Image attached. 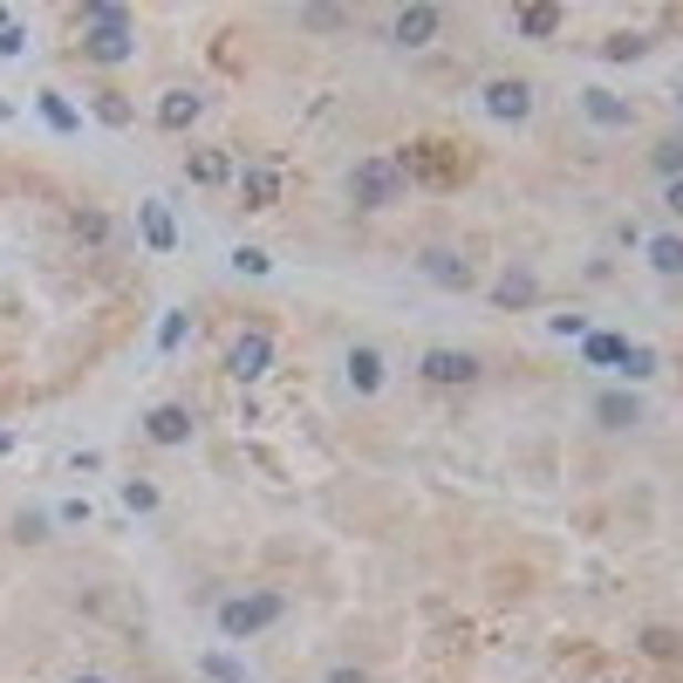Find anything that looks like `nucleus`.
Returning <instances> with one entry per match:
<instances>
[{"mask_svg": "<svg viewBox=\"0 0 683 683\" xmlns=\"http://www.w3.org/2000/svg\"><path fill=\"white\" fill-rule=\"evenodd\" d=\"M124 506H131V513H151V506H157V486H151V478H124Z\"/></svg>", "mask_w": 683, "mask_h": 683, "instance_id": "obj_30", "label": "nucleus"}, {"mask_svg": "<svg viewBox=\"0 0 683 683\" xmlns=\"http://www.w3.org/2000/svg\"><path fill=\"white\" fill-rule=\"evenodd\" d=\"M650 165L663 172V185H676V178H683V137H663V144L650 151Z\"/></svg>", "mask_w": 683, "mask_h": 683, "instance_id": "obj_23", "label": "nucleus"}, {"mask_svg": "<svg viewBox=\"0 0 683 683\" xmlns=\"http://www.w3.org/2000/svg\"><path fill=\"white\" fill-rule=\"evenodd\" d=\"M192 411L185 404H157L151 417H144V437H151V445H192Z\"/></svg>", "mask_w": 683, "mask_h": 683, "instance_id": "obj_11", "label": "nucleus"}, {"mask_svg": "<svg viewBox=\"0 0 683 683\" xmlns=\"http://www.w3.org/2000/svg\"><path fill=\"white\" fill-rule=\"evenodd\" d=\"M404 178H424V185H458L465 178V151L452 144H411V157H396Z\"/></svg>", "mask_w": 683, "mask_h": 683, "instance_id": "obj_5", "label": "nucleus"}, {"mask_svg": "<svg viewBox=\"0 0 683 683\" xmlns=\"http://www.w3.org/2000/svg\"><path fill=\"white\" fill-rule=\"evenodd\" d=\"M349 390L355 396H376L383 390V349H370V342L349 349Z\"/></svg>", "mask_w": 683, "mask_h": 683, "instance_id": "obj_16", "label": "nucleus"}, {"mask_svg": "<svg viewBox=\"0 0 683 683\" xmlns=\"http://www.w3.org/2000/svg\"><path fill=\"white\" fill-rule=\"evenodd\" d=\"M42 116H49V124H55L62 137H75V131H83V116H75V110L55 96V90H42Z\"/></svg>", "mask_w": 683, "mask_h": 683, "instance_id": "obj_24", "label": "nucleus"}, {"mask_svg": "<svg viewBox=\"0 0 683 683\" xmlns=\"http://www.w3.org/2000/svg\"><path fill=\"white\" fill-rule=\"evenodd\" d=\"M404 192H411L404 165H396V157H383V151H376V157H363V165L349 172V198H355L363 213H390Z\"/></svg>", "mask_w": 683, "mask_h": 683, "instance_id": "obj_3", "label": "nucleus"}, {"mask_svg": "<svg viewBox=\"0 0 683 683\" xmlns=\"http://www.w3.org/2000/svg\"><path fill=\"white\" fill-rule=\"evenodd\" d=\"M581 355L594 370H622V355H629V342L622 335H581Z\"/></svg>", "mask_w": 683, "mask_h": 683, "instance_id": "obj_21", "label": "nucleus"}, {"mask_svg": "<svg viewBox=\"0 0 683 683\" xmlns=\"http://www.w3.org/2000/svg\"><path fill=\"white\" fill-rule=\"evenodd\" d=\"M663 213H676V219H683V178H676V185H663Z\"/></svg>", "mask_w": 683, "mask_h": 683, "instance_id": "obj_36", "label": "nucleus"}, {"mask_svg": "<svg viewBox=\"0 0 683 683\" xmlns=\"http://www.w3.org/2000/svg\"><path fill=\"white\" fill-rule=\"evenodd\" d=\"M642 49H650L642 34H609V42H601V55H609V62H635Z\"/></svg>", "mask_w": 683, "mask_h": 683, "instance_id": "obj_27", "label": "nucleus"}, {"mask_svg": "<svg viewBox=\"0 0 683 683\" xmlns=\"http://www.w3.org/2000/svg\"><path fill=\"white\" fill-rule=\"evenodd\" d=\"M493 301H499V308H534V301H540V280H534V267H519V260H513V267L493 280Z\"/></svg>", "mask_w": 683, "mask_h": 683, "instance_id": "obj_13", "label": "nucleus"}, {"mask_svg": "<svg viewBox=\"0 0 683 683\" xmlns=\"http://www.w3.org/2000/svg\"><path fill=\"white\" fill-rule=\"evenodd\" d=\"M198 670H206L213 683H253V670H247V663H232L226 650H206V656H198Z\"/></svg>", "mask_w": 683, "mask_h": 683, "instance_id": "obj_22", "label": "nucleus"}, {"mask_svg": "<svg viewBox=\"0 0 683 683\" xmlns=\"http://www.w3.org/2000/svg\"><path fill=\"white\" fill-rule=\"evenodd\" d=\"M28 49V28H0V55H21Z\"/></svg>", "mask_w": 683, "mask_h": 683, "instance_id": "obj_35", "label": "nucleus"}, {"mask_svg": "<svg viewBox=\"0 0 683 683\" xmlns=\"http://www.w3.org/2000/svg\"><path fill=\"white\" fill-rule=\"evenodd\" d=\"M486 116H493V124H527V116H534V83H519V75L486 83Z\"/></svg>", "mask_w": 683, "mask_h": 683, "instance_id": "obj_7", "label": "nucleus"}, {"mask_svg": "<svg viewBox=\"0 0 683 683\" xmlns=\"http://www.w3.org/2000/svg\"><path fill=\"white\" fill-rule=\"evenodd\" d=\"M14 534H21V540H49V513H21Z\"/></svg>", "mask_w": 683, "mask_h": 683, "instance_id": "obj_34", "label": "nucleus"}, {"mask_svg": "<svg viewBox=\"0 0 683 683\" xmlns=\"http://www.w3.org/2000/svg\"><path fill=\"white\" fill-rule=\"evenodd\" d=\"M232 267H239V273H253V280H260V273H267L273 260H267L260 247H239V253H232Z\"/></svg>", "mask_w": 683, "mask_h": 683, "instance_id": "obj_33", "label": "nucleus"}, {"mask_svg": "<svg viewBox=\"0 0 683 683\" xmlns=\"http://www.w3.org/2000/svg\"><path fill=\"white\" fill-rule=\"evenodd\" d=\"M185 329H192V321H185V308H178V314H165V329H157V349L172 355V349L185 342Z\"/></svg>", "mask_w": 683, "mask_h": 683, "instance_id": "obj_32", "label": "nucleus"}, {"mask_svg": "<svg viewBox=\"0 0 683 683\" xmlns=\"http://www.w3.org/2000/svg\"><path fill=\"white\" fill-rule=\"evenodd\" d=\"M137 232H144L151 253H172V247H178V226H172V213L157 206V198H144V206H137Z\"/></svg>", "mask_w": 683, "mask_h": 683, "instance_id": "obj_14", "label": "nucleus"}, {"mask_svg": "<svg viewBox=\"0 0 683 683\" xmlns=\"http://www.w3.org/2000/svg\"><path fill=\"white\" fill-rule=\"evenodd\" d=\"M417 273L431 280V288H445V294H472V288H478V267H472L458 247H424V253H417Z\"/></svg>", "mask_w": 683, "mask_h": 683, "instance_id": "obj_4", "label": "nucleus"}, {"mask_svg": "<svg viewBox=\"0 0 683 683\" xmlns=\"http://www.w3.org/2000/svg\"><path fill=\"white\" fill-rule=\"evenodd\" d=\"M198 110H206L198 90H165V96H157V131H192Z\"/></svg>", "mask_w": 683, "mask_h": 683, "instance_id": "obj_12", "label": "nucleus"}, {"mask_svg": "<svg viewBox=\"0 0 683 683\" xmlns=\"http://www.w3.org/2000/svg\"><path fill=\"white\" fill-rule=\"evenodd\" d=\"M329 683H370V676L355 670V663H335V670H329Z\"/></svg>", "mask_w": 683, "mask_h": 683, "instance_id": "obj_37", "label": "nucleus"}, {"mask_svg": "<svg viewBox=\"0 0 683 683\" xmlns=\"http://www.w3.org/2000/svg\"><path fill=\"white\" fill-rule=\"evenodd\" d=\"M75 683H110V676H96V670H83V676H75Z\"/></svg>", "mask_w": 683, "mask_h": 683, "instance_id": "obj_38", "label": "nucleus"}, {"mask_svg": "<svg viewBox=\"0 0 683 683\" xmlns=\"http://www.w3.org/2000/svg\"><path fill=\"white\" fill-rule=\"evenodd\" d=\"M581 116L594 131H635V103L615 90H581Z\"/></svg>", "mask_w": 683, "mask_h": 683, "instance_id": "obj_9", "label": "nucleus"}, {"mask_svg": "<svg viewBox=\"0 0 683 683\" xmlns=\"http://www.w3.org/2000/svg\"><path fill=\"white\" fill-rule=\"evenodd\" d=\"M417 376L437 390H472L478 383V355L472 349H424L417 355Z\"/></svg>", "mask_w": 683, "mask_h": 683, "instance_id": "obj_6", "label": "nucleus"}, {"mask_svg": "<svg viewBox=\"0 0 683 683\" xmlns=\"http://www.w3.org/2000/svg\"><path fill=\"white\" fill-rule=\"evenodd\" d=\"M642 253H650V267L663 280H676L683 273V232H650V239H642Z\"/></svg>", "mask_w": 683, "mask_h": 683, "instance_id": "obj_17", "label": "nucleus"}, {"mask_svg": "<svg viewBox=\"0 0 683 683\" xmlns=\"http://www.w3.org/2000/svg\"><path fill=\"white\" fill-rule=\"evenodd\" d=\"M622 376H629V383H642V376H656V349H642V342H629V355H622Z\"/></svg>", "mask_w": 683, "mask_h": 683, "instance_id": "obj_26", "label": "nucleus"}, {"mask_svg": "<svg viewBox=\"0 0 683 683\" xmlns=\"http://www.w3.org/2000/svg\"><path fill=\"white\" fill-rule=\"evenodd\" d=\"M642 650H650V656H663V663H670V656L683 650V642H676L670 629H642Z\"/></svg>", "mask_w": 683, "mask_h": 683, "instance_id": "obj_31", "label": "nucleus"}, {"mask_svg": "<svg viewBox=\"0 0 683 683\" xmlns=\"http://www.w3.org/2000/svg\"><path fill=\"white\" fill-rule=\"evenodd\" d=\"M301 28H321V34H335V28H349V14H342V8H301Z\"/></svg>", "mask_w": 683, "mask_h": 683, "instance_id": "obj_29", "label": "nucleus"}, {"mask_svg": "<svg viewBox=\"0 0 683 683\" xmlns=\"http://www.w3.org/2000/svg\"><path fill=\"white\" fill-rule=\"evenodd\" d=\"M280 198V172H239V206L247 213H267Z\"/></svg>", "mask_w": 683, "mask_h": 683, "instance_id": "obj_18", "label": "nucleus"}, {"mask_svg": "<svg viewBox=\"0 0 683 683\" xmlns=\"http://www.w3.org/2000/svg\"><path fill=\"white\" fill-rule=\"evenodd\" d=\"M96 116H103V124H116V131H124V124H131L137 110H131L124 96H116V90H96Z\"/></svg>", "mask_w": 683, "mask_h": 683, "instance_id": "obj_25", "label": "nucleus"}, {"mask_svg": "<svg viewBox=\"0 0 683 683\" xmlns=\"http://www.w3.org/2000/svg\"><path fill=\"white\" fill-rule=\"evenodd\" d=\"M437 28H445V8H404V14L390 21V42L396 49H424Z\"/></svg>", "mask_w": 683, "mask_h": 683, "instance_id": "obj_10", "label": "nucleus"}, {"mask_svg": "<svg viewBox=\"0 0 683 683\" xmlns=\"http://www.w3.org/2000/svg\"><path fill=\"white\" fill-rule=\"evenodd\" d=\"M185 178H192V185H226V178H232V157H226V151H192V157H185Z\"/></svg>", "mask_w": 683, "mask_h": 683, "instance_id": "obj_19", "label": "nucleus"}, {"mask_svg": "<svg viewBox=\"0 0 683 683\" xmlns=\"http://www.w3.org/2000/svg\"><path fill=\"white\" fill-rule=\"evenodd\" d=\"M83 55L116 69V62H131L137 55V21L131 8H116V0H90L83 8Z\"/></svg>", "mask_w": 683, "mask_h": 683, "instance_id": "obj_1", "label": "nucleus"}, {"mask_svg": "<svg viewBox=\"0 0 683 683\" xmlns=\"http://www.w3.org/2000/svg\"><path fill=\"white\" fill-rule=\"evenodd\" d=\"M69 226H75V239H90V247H103V239H110V219H103V213H75Z\"/></svg>", "mask_w": 683, "mask_h": 683, "instance_id": "obj_28", "label": "nucleus"}, {"mask_svg": "<svg viewBox=\"0 0 683 683\" xmlns=\"http://www.w3.org/2000/svg\"><path fill=\"white\" fill-rule=\"evenodd\" d=\"M0 452H14V437H8V431H0Z\"/></svg>", "mask_w": 683, "mask_h": 683, "instance_id": "obj_39", "label": "nucleus"}, {"mask_svg": "<svg viewBox=\"0 0 683 683\" xmlns=\"http://www.w3.org/2000/svg\"><path fill=\"white\" fill-rule=\"evenodd\" d=\"M594 417L609 424V431H635V424H642V396H629V390H601V396H594Z\"/></svg>", "mask_w": 683, "mask_h": 683, "instance_id": "obj_15", "label": "nucleus"}, {"mask_svg": "<svg viewBox=\"0 0 683 683\" xmlns=\"http://www.w3.org/2000/svg\"><path fill=\"white\" fill-rule=\"evenodd\" d=\"M267 363H273V335H267V329H247V335H232V349H226V370H232L239 383L267 376Z\"/></svg>", "mask_w": 683, "mask_h": 683, "instance_id": "obj_8", "label": "nucleus"}, {"mask_svg": "<svg viewBox=\"0 0 683 683\" xmlns=\"http://www.w3.org/2000/svg\"><path fill=\"white\" fill-rule=\"evenodd\" d=\"M280 615H288V594L280 588H239L219 601V635L226 642H253L260 629H273Z\"/></svg>", "mask_w": 683, "mask_h": 683, "instance_id": "obj_2", "label": "nucleus"}, {"mask_svg": "<svg viewBox=\"0 0 683 683\" xmlns=\"http://www.w3.org/2000/svg\"><path fill=\"white\" fill-rule=\"evenodd\" d=\"M560 21H568L560 8H513V28H519V34H534V42H547V34H560Z\"/></svg>", "mask_w": 683, "mask_h": 683, "instance_id": "obj_20", "label": "nucleus"}]
</instances>
